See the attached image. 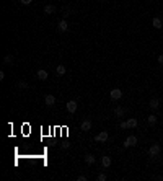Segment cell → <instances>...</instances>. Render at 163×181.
<instances>
[{
	"label": "cell",
	"instance_id": "cell-1",
	"mask_svg": "<svg viewBox=\"0 0 163 181\" xmlns=\"http://www.w3.org/2000/svg\"><path fill=\"white\" fill-rule=\"evenodd\" d=\"M160 150H162L160 144H152V145H150V149H149L150 157H158L160 155Z\"/></svg>",
	"mask_w": 163,
	"mask_h": 181
},
{
	"label": "cell",
	"instance_id": "cell-2",
	"mask_svg": "<svg viewBox=\"0 0 163 181\" xmlns=\"http://www.w3.org/2000/svg\"><path fill=\"white\" fill-rule=\"evenodd\" d=\"M108 137H109V134H108L106 131H101L99 134L95 135V140H96V142H106Z\"/></svg>",
	"mask_w": 163,
	"mask_h": 181
},
{
	"label": "cell",
	"instance_id": "cell-3",
	"mask_svg": "<svg viewBox=\"0 0 163 181\" xmlns=\"http://www.w3.org/2000/svg\"><path fill=\"white\" fill-rule=\"evenodd\" d=\"M134 145H137V137L135 135H129L124 140V147H134Z\"/></svg>",
	"mask_w": 163,
	"mask_h": 181
},
{
	"label": "cell",
	"instance_id": "cell-4",
	"mask_svg": "<svg viewBox=\"0 0 163 181\" xmlns=\"http://www.w3.org/2000/svg\"><path fill=\"white\" fill-rule=\"evenodd\" d=\"M65 108H67V111H69V113H72V114H74L75 111H77L78 104H77V101H74V99H70V101H67V104H65Z\"/></svg>",
	"mask_w": 163,
	"mask_h": 181
},
{
	"label": "cell",
	"instance_id": "cell-5",
	"mask_svg": "<svg viewBox=\"0 0 163 181\" xmlns=\"http://www.w3.org/2000/svg\"><path fill=\"white\" fill-rule=\"evenodd\" d=\"M109 96H111V99H121L122 98V92L119 88H113L109 92Z\"/></svg>",
	"mask_w": 163,
	"mask_h": 181
},
{
	"label": "cell",
	"instance_id": "cell-6",
	"mask_svg": "<svg viewBox=\"0 0 163 181\" xmlns=\"http://www.w3.org/2000/svg\"><path fill=\"white\" fill-rule=\"evenodd\" d=\"M126 113H127V109H126L124 106H117V108H114V116H116V117H122Z\"/></svg>",
	"mask_w": 163,
	"mask_h": 181
},
{
	"label": "cell",
	"instance_id": "cell-7",
	"mask_svg": "<svg viewBox=\"0 0 163 181\" xmlns=\"http://www.w3.org/2000/svg\"><path fill=\"white\" fill-rule=\"evenodd\" d=\"M80 129H82V131H83V132H88L90 129H92V121L85 119V121H83V122H82V124H80Z\"/></svg>",
	"mask_w": 163,
	"mask_h": 181
},
{
	"label": "cell",
	"instance_id": "cell-8",
	"mask_svg": "<svg viewBox=\"0 0 163 181\" xmlns=\"http://www.w3.org/2000/svg\"><path fill=\"white\" fill-rule=\"evenodd\" d=\"M152 26H153L155 29H162V28H163V21L160 20L158 16H155V18L152 20Z\"/></svg>",
	"mask_w": 163,
	"mask_h": 181
},
{
	"label": "cell",
	"instance_id": "cell-9",
	"mask_svg": "<svg viewBox=\"0 0 163 181\" xmlns=\"http://www.w3.org/2000/svg\"><path fill=\"white\" fill-rule=\"evenodd\" d=\"M57 29H59L60 33H65V31L69 29L67 21H65V20H60V21H59V25H57Z\"/></svg>",
	"mask_w": 163,
	"mask_h": 181
},
{
	"label": "cell",
	"instance_id": "cell-10",
	"mask_svg": "<svg viewBox=\"0 0 163 181\" xmlns=\"http://www.w3.org/2000/svg\"><path fill=\"white\" fill-rule=\"evenodd\" d=\"M44 101H46L47 106H54V104H56V98H54V95H46Z\"/></svg>",
	"mask_w": 163,
	"mask_h": 181
},
{
	"label": "cell",
	"instance_id": "cell-11",
	"mask_svg": "<svg viewBox=\"0 0 163 181\" xmlns=\"http://www.w3.org/2000/svg\"><path fill=\"white\" fill-rule=\"evenodd\" d=\"M101 165H103L104 168H109L111 167V157H101Z\"/></svg>",
	"mask_w": 163,
	"mask_h": 181
},
{
	"label": "cell",
	"instance_id": "cell-12",
	"mask_svg": "<svg viewBox=\"0 0 163 181\" xmlns=\"http://www.w3.org/2000/svg\"><path fill=\"white\" fill-rule=\"evenodd\" d=\"M150 109H158V106H160V99L158 98H153V99H150Z\"/></svg>",
	"mask_w": 163,
	"mask_h": 181
},
{
	"label": "cell",
	"instance_id": "cell-13",
	"mask_svg": "<svg viewBox=\"0 0 163 181\" xmlns=\"http://www.w3.org/2000/svg\"><path fill=\"white\" fill-rule=\"evenodd\" d=\"M65 72H67V69H65V65H57V67H56V74L59 75V77H62V75H65Z\"/></svg>",
	"mask_w": 163,
	"mask_h": 181
},
{
	"label": "cell",
	"instance_id": "cell-14",
	"mask_svg": "<svg viewBox=\"0 0 163 181\" xmlns=\"http://www.w3.org/2000/svg\"><path fill=\"white\" fill-rule=\"evenodd\" d=\"M36 77H38L39 80H47V72L44 70V69H41V70H38V74H36Z\"/></svg>",
	"mask_w": 163,
	"mask_h": 181
},
{
	"label": "cell",
	"instance_id": "cell-15",
	"mask_svg": "<svg viewBox=\"0 0 163 181\" xmlns=\"http://www.w3.org/2000/svg\"><path fill=\"white\" fill-rule=\"evenodd\" d=\"M126 122H127V129H134V127H137V119H135V117H131V119H127Z\"/></svg>",
	"mask_w": 163,
	"mask_h": 181
},
{
	"label": "cell",
	"instance_id": "cell-16",
	"mask_svg": "<svg viewBox=\"0 0 163 181\" xmlns=\"http://www.w3.org/2000/svg\"><path fill=\"white\" fill-rule=\"evenodd\" d=\"M54 11H56V7H54V5H46V7H44V13L46 15H52Z\"/></svg>",
	"mask_w": 163,
	"mask_h": 181
},
{
	"label": "cell",
	"instance_id": "cell-17",
	"mask_svg": "<svg viewBox=\"0 0 163 181\" xmlns=\"http://www.w3.org/2000/svg\"><path fill=\"white\" fill-rule=\"evenodd\" d=\"M85 163L87 165H93V163H95V157H93V155H87L85 157Z\"/></svg>",
	"mask_w": 163,
	"mask_h": 181
},
{
	"label": "cell",
	"instance_id": "cell-18",
	"mask_svg": "<svg viewBox=\"0 0 163 181\" xmlns=\"http://www.w3.org/2000/svg\"><path fill=\"white\" fill-rule=\"evenodd\" d=\"M147 121H149V124H155V122H157V116H153V114H150V116H149V119H147Z\"/></svg>",
	"mask_w": 163,
	"mask_h": 181
},
{
	"label": "cell",
	"instance_id": "cell-19",
	"mask_svg": "<svg viewBox=\"0 0 163 181\" xmlns=\"http://www.w3.org/2000/svg\"><path fill=\"white\" fill-rule=\"evenodd\" d=\"M4 62L5 64H11V62H13V56H5Z\"/></svg>",
	"mask_w": 163,
	"mask_h": 181
},
{
	"label": "cell",
	"instance_id": "cell-20",
	"mask_svg": "<svg viewBox=\"0 0 163 181\" xmlns=\"http://www.w3.org/2000/svg\"><path fill=\"white\" fill-rule=\"evenodd\" d=\"M96 180H98V181H106V175H104V173H99Z\"/></svg>",
	"mask_w": 163,
	"mask_h": 181
},
{
	"label": "cell",
	"instance_id": "cell-21",
	"mask_svg": "<svg viewBox=\"0 0 163 181\" xmlns=\"http://www.w3.org/2000/svg\"><path fill=\"white\" fill-rule=\"evenodd\" d=\"M26 87H28L26 82H18V88H26Z\"/></svg>",
	"mask_w": 163,
	"mask_h": 181
},
{
	"label": "cell",
	"instance_id": "cell-22",
	"mask_svg": "<svg viewBox=\"0 0 163 181\" xmlns=\"http://www.w3.org/2000/svg\"><path fill=\"white\" fill-rule=\"evenodd\" d=\"M77 181H87V176H83V175H80V176H77Z\"/></svg>",
	"mask_w": 163,
	"mask_h": 181
},
{
	"label": "cell",
	"instance_id": "cell-23",
	"mask_svg": "<svg viewBox=\"0 0 163 181\" xmlns=\"http://www.w3.org/2000/svg\"><path fill=\"white\" fill-rule=\"evenodd\" d=\"M121 129H127V122H126V121H122V122H121Z\"/></svg>",
	"mask_w": 163,
	"mask_h": 181
},
{
	"label": "cell",
	"instance_id": "cell-24",
	"mask_svg": "<svg viewBox=\"0 0 163 181\" xmlns=\"http://www.w3.org/2000/svg\"><path fill=\"white\" fill-rule=\"evenodd\" d=\"M158 64L163 65V54H160V56H158Z\"/></svg>",
	"mask_w": 163,
	"mask_h": 181
},
{
	"label": "cell",
	"instance_id": "cell-25",
	"mask_svg": "<svg viewBox=\"0 0 163 181\" xmlns=\"http://www.w3.org/2000/svg\"><path fill=\"white\" fill-rule=\"evenodd\" d=\"M31 2H33V0H21V4H23V5H29Z\"/></svg>",
	"mask_w": 163,
	"mask_h": 181
},
{
	"label": "cell",
	"instance_id": "cell-26",
	"mask_svg": "<svg viewBox=\"0 0 163 181\" xmlns=\"http://www.w3.org/2000/svg\"><path fill=\"white\" fill-rule=\"evenodd\" d=\"M4 78H5V72L2 70V72H0V80H4Z\"/></svg>",
	"mask_w": 163,
	"mask_h": 181
}]
</instances>
